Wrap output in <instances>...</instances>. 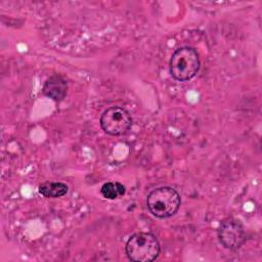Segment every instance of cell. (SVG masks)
Listing matches in <instances>:
<instances>
[{"mask_svg":"<svg viewBox=\"0 0 262 262\" xmlns=\"http://www.w3.org/2000/svg\"><path fill=\"white\" fill-rule=\"evenodd\" d=\"M219 243L228 250H237L246 242V230L242 221L235 217L224 218L217 229Z\"/></svg>","mask_w":262,"mask_h":262,"instance_id":"5","label":"cell"},{"mask_svg":"<svg viewBox=\"0 0 262 262\" xmlns=\"http://www.w3.org/2000/svg\"><path fill=\"white\" fill-rule=\"evenodd\" d=\"M126 255L134 262H150L158 258L161 248L158 238L149 232L131 235L125 246Z\"/></svg>","mask_w":262,"mask_h":262,"instance_id":"2","label":"cell"},{"mask_svg":"<svg viewBox=\"0 0 262 262\" xmlns=\"http://www.w3.org/2000/svg\"><path fill=\"white\" fill-rule=\"evenodd\" d=\"M125 192L126 188L120 182H105L100 188L101 195L107 200H115L120 196H123Z\"/></svg>","mask_w":262,"mask_h":262,"instance_id":"8","label":"cell"},{"mask_svg":"<svg viewBox=\"0 0 262 262\" xmlns=\"http://www.w3.org/2000/svg\"><path fill=\"white\" fill-rule=\"evenodd\" d=\"M38 190L44 198L55 199L67 194L69 191V186L63 182L46 181L39 185Z\"/></svg>","mask_w":262,"mask_h":262,"instance_id":"7","label":"cell"},{"mask_svg":"<svg viewBox=\"0 0 262 262\" xmlns=\"http://www.w3.org/2000/svg\"><path fill=\"white\" fill-rule=\"evenodd\" d=\"M170 74L179 81L185 82L192 79L200 70V57L196 50L189 46L177 48L170 59Z\"/></svg>","mask_w":262,"mask_h":262,"instance_id":"3","label":"cell"},{"mask_svg":"<svg viewBox=\"0 0 262 262\" xmlns=\"http://www.w3.org/2000/svg\"><path fill=\"white\" fill-rule=\"evenodd\" d=\"M68 84L64 78L58 74L50 76L43 85V93L54 101H61L67 95Z\"/></svg>","mask_w":262,"mask_h":262,"instance_id":"6","label":"cell"},{"mask_svg":"<svg viewBox=\"0 0 262 262\" xmlns=\"http://www.w3.org/2000/svg\"><path fill=\"white\" fill-rule=\"evenodd\" d=\"M179 193L170 186H161L151 190L146 198L148 211L157 218L165 219L175 215L180 207Z\"/></svg>","mask_w":262,"mask_h":262,"instance_id":"1","label":"cell"},{"mask_svg":"<svg viewBox=\"0 0 262 262\" xmlns=\"http://www.w3.org/2000/svg\"><path fill=\"white\" fill-rule=\"evenodd\" d=\"M100 127L110 135L120 136L125 134L132 126L130 113L122 106H111L100 116Z\"/></svg>","mask_w":262,"mask_h":262,"instance_id":"4","label":"cell"}]
</instances>
